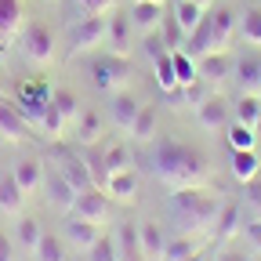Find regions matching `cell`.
Masks as SVG:
<instances>
[{
	"instance_id": "1",
	"label": "cell",
	"mask_w": 261,
	"mask_h": 261,
	"mask_svg": "<svg viewBox=\"0 0 261 261\" xmlns=\"http://www.w3.org/2000/svg\"><path fill=\"white\" fill-rule=\"evenodd\" d=\"M152 174L160 181H167L171 189L203 185L207 181V163L196 149H189L174 138H160V145L152 149Z\"/></svg>"
},
{
	"instance_id": "2",
	"label": "cell",
	"mask_w": 261,
	"mask_h": 261,
	"mask_svg": "<svg viewBox=\"0 0 261 261\" xmlns=\"http://www.w3.org/2000/svg\"><path fill=\"white\" fill-rule=\"evenodd\" d=\"M218 200L211 192H203L200 185H185V189H174L171 192V211H174V218L181 221V225H189V228H203V225H211L214 218H218Z\"/></svg>"
},
{
	"instance_id": "3",
	"label": "cell",
	"mask_w": 261,
	"mask_h": 261,
	"mask_svg": "<svg viewBox=\"0 0 261 261\" xmlns=\"http://www.w3.org/2000/svg\"><path fill=\"white\" fill-rule=\"evenodd\" d=\"M127 80H130V58L127 55L106 51V55L91 58V84L98 91H120Z\"/></svg>"
},
{
	"instance_id": "4",
	"label": "cell",
	"mask_w": 261,
	"mask_h": 261,
	"mask_svg": "<svg viewBox=\"0 0 261 261\" xmlns=\"http://www.w3.org/2000/svg\"><path fill=\"white\" fill-rule=\"evenodd\" d=\"M109 37V18H102V11H91L87 18H80L69 29V47L73 51H91V47H102Z\"/></svg>"
},
{
	"instance_id": "5",
	"label": "cell",
	"mask_w": 261,
	"mask_h": 261,
	"mask_svg": "<svg viewBox=\"0 0 261 261\" xmlns=\"http://www.w3.org/2000/svg\"><path fill=\"white\" fill-rule=\"evenodd\" d=\"M22 51H25V58L33 65H47L55 58V33H51V25L29 22L25 33H22Z\"/></svg>"
},
{
	"instance_id": "6",
	"label": "cell",
	"mask_w": 261,
	"mask_h": 261,
	"mask_svg": "<svg viewBox=\"0 0 261 261\" xmlns=\"http://www.w3.org/2000/svg\"><path fill=\"white\" fill-rule=\"evenodd\" d=\"M55 171L69 181L76 192H87V189H94V174H91V163L84 160V156H73V152H62L58 156V163H55Z\"/></svg>"
},
{
	"instance_id": "7",
	"label": "cell",
	"mask_w": 261,
	"mask_h": 261,
	"mask_svg": "<svg viewBox=\"0 0 261 261\" xmlns=\"http://www.w3.org/2000/svg\"><path fill=\"white\" fill-rule=\"evenodd\" d=\"M127 18H130V29L152 37V33L163 25V4H156V0H135L130 11H127Z\"/></svg>"
},
{
	"instance_id": "8",
	"label": "cell",
	"mask_w": 261,
	"mask_h": 261,
	"mask_svg": "<svg viewBox=\"0 0 261 261\" xmlns=\"http://www.w3.org/2000/svg\"><path fill=\"white\" fill-rule=\"evenodd\" d=\"M69 214H80V218H87V221H106V214H109V196L102 192V189H87V192H76V200H73V211Z\"/></svg>"
},
{
	"instance_id": "9",
	"label": "cell",
	"mask_w": 261,
	"mask_h": 261,
	"mask_svg": "<svg viewBox=\"0 0 261 261\" xmlns=\"http://www.w3.org/2000/svg\"><path fill=\"white\" fill-rule=\"evenodd\" d=\"M207 25H211V51H225L228 40H232V33H236V25H240V18H236L232 8H218L207 18Z\"/></svg>"
},
{
	"instance_id": "10",
	"label": "cell",
	"mask_w": 261,
	"mask_h": 261,
	"mask_svg": "<svg viewBox=\"0 0 261 261\" xmlns=\"http://www.w3.org/2000/svg\"><path fill=\"white\" fill-rule=\"evenodd\" d=\"M196 73H200V80H207V84H221V80L232 76V58L225 51H207V55H200V62H196Z\"/></svg>"
},
{
	"instance_id": "11",
	"label": "cell",
	"mask_w": 261,
	"mask_h": 261,
	"mask_svg": "<svg viewBox=\"0 0 261 261\" xmlns=\"http://www.w3.org/2000/svg\"><path fill=\"white\" fill-rule=\"evenodd\" d=\"M65 240H69L73 247H80V250H87V247H94L98 240H102V232H98L94 221H87L80 214H69L65 218Z\"/></svg>"
},
{
	"instance_id": "12",
	"label": "cell",
	"mask_w": 261,
	"mask_h": 261,
	"mask_svg": "<svg viewBox=\"0 0 261 261\" xmlns=\"http://www.w3.org/2000/svg\"><path fill=\"white\" fill-rule=\"evenodd\" d=\"M196 123H200L203 130H218L228 123V106L221 102L218 94H207L200 106H196Z\"/></svg>"
},
{
	"instance_id": "13",
	"label": "cell",
	"mask_w": 261,
	"mask_h": 261,
	"mask_svg": "<svg viewBox=\"0 0 261 261\" xmlns=\"http://www.w3.org/2000/svg\"><path fill=\"white\" fill-rule=\"evenodd\" d=\"M163 247H167V236L160 232L156 221H142L138 225V254L145 261H160L163 257Z\"/></svg>"
},
{
	"instance_id": "14",
	"label": "cell",
	"mask_w": 261,
	"mask_h": 261,
	"mask_svg": "<svg viewBox=\"0 0 261 261\" xmlns=\"http://www.w3.org/2000/svg\"><path fill=\"white\" fill-rule=\"evenodd\" d=\"M243 228V207L240 203H221L214 218V240H232Z\"/></svg>"
},
{
	"instance_id": "15",
	"label": "cell",
	"mask_w": 261,
	"mask_h": 261,
	"mask_svg": "<svg viewBox=\"0 0 261 261\" xmlns=\"http://www.w3.org/2000/svg\"><path fill=\"white\" fill-rule=\"evenodd\" d=\"M0 135H4L8 142H22L29 135V120L18 113V106L0 102Z\"/></svg>"
},
{
	"instance_id": "16",
	"label": "cell",
	"mask_w": 261,
	"mask_h": 261,
	"mask_svg": "<svg viewBox=\"0 0 261 261\" xmlns=\"http://www.w3.org/2000/svg\"><path fill=\"white\" fill-rule=\"evenodd\" d=\"M138 98H130V94H113V102H109V116H113V123L120 127V130H130V123H135V116H138Z\"/></svg>"
},
{
	"instance_id": "17",
	"label": "cell",
	"mask_w": 261,
	"mask_h": 261,
	"mask_svg": "<svg viewBox=\"0 0 261 261\" xmlns=\"http://www.w3.org/2000/svg\"><path fill=\"white\" fill-rule=\"evenodd\" d=\"M44 189H47V200L55 203V207H62V211H73V200H76V189L65 181L58 171L55 174H47L44 178Z\"/></svg>"
},
{
	"instance_id": "18",
	"label": "cell",
	"mask_w": 261,
	"mask_h": 261,
	"mask_svg": "<svg viewBox=\"0 0 261 261\" xmlns=\"http://www.w3.org/2000/svg\"><path fill=\"white\" fill-rule=\"evenodd\" d=\"M232 76L243 87V94H257L261 91V58H243L232 65Z\"/></svg>"
},
{
	"instance_id": "19",
	"label": "cell",
	"mask_w": 261,
	"mask_h": 261,
	"mask_svg": "<svg viewBox=\"0 0 261 261\" xmlns=\"http://www.w3.org/2000/svg\"><path fill=\"white\" fill-rule=\"evenodd\" d=\"M257 171H261V160H257V152L254 149H236L232 152V178L236 181H254L257 178Z\"/></svg>"
},
{
	"instance_id": "20",
	"label": "cell",
	"mask_w": 261,
	"mask_h": 261,
	"mask_svg": "<svg viewBox=\"0 0 261 261\" xmlns=\"http://www.w3.org/2000/svg\"><path fill=\"white\" fill-rule=\"evenodd\" d=\"M109 196H116V200H135V192H138V178H135V171H116V174H109L106 178V185H102Z\"/></svg>"
},
{
	"instance_id": "21",
	"label": "cell",
	"mask_w": 261,
	"mask_h": 261,
	"mask_svg": "<svg viewBox=\"0 0 261 261\" xmlns=\"http://www.w3.org/2000/svg\"><path fill=\"white\" fill-rule=\"evenodd\" d=\"M171 18L178 22V29H181L185 37H189V33H192L196 25L203 22V4H196V0H178V4H174V15H171Z\"/></svg>"
},
{
	"instance_id": "22",
	"label": "cell",
	"mask_w": 261,
	"mask_h": 261,
	"mask_svg": "<svg viewBox=\"0 0 261 261\" xmlns=\"http://www.w3.org/2000/svg\"><path fill=\"white\" fill-rule=\"evenodd\" d=\"M22 200H25V192L15 181V174H4V178H0V211H4V214H18Z\"/></svg>"
},
{
	"instance_id": "23",
	"label": "cell",
	"mask_w": 261,
	"mask_h": 261,
	"mask_svg": "<svg viewBox=\"0 0 261 261\" xmlns=\"http://www.w3.org/2000/svg\"><path fill=\"white\" fill-rule=\"evenodd\" d=\"M11 174H15V181L22 185V192H33L37 185H44V167H40V160H18Z\"/></svg>"
},
{
	"instance_id": "24",
	"label": "cell",
	"mask_w": 261,
	"mask_h": 261,
	"mask_svg": "<svg viewBox=\"0 0 261 261\" xmlns=\"http://www.w3.org/2000/svg\"><path fill=\"white\" fill-rule=\"evenodd\" d=\"M127 33H130V18H127V15H109V37H106V44H109L116 55H127V51H130Z\"/></svg>"
},
{
	"instance_id": "25",
	"label": "cell",
	"mask_w": 261,
	"mask_h": 261,
	"mask_svg": "<svg viewBox=\"0 0 261 261\" xmlns=\"http://www.w3.org/2000/svg\"><path fill=\"white\" fill-rule=\"evenodd\" d=\"M156 123H160L156 109L152 106H142L138 116H135V123H130V138H135V142H152L156 138Z\"/></svg>"
},
{
	"instance_id": "26",
	"label": "cell",
	"mask_w": 261,
	"mask_h": 261,
	"mask_svg": "<svg viewBox=\"0 0 261 261\" xmlns=\"http://www.w3.org/2000/svg\"><path fill=\"white\" fill-rule=\"evenodd\" d=\"M156 84H160V91H167V94H174L181 84H178V76H174V58L171 55H156Z\"/></svg>"
},
{
	"instance_id": "27",
	"label": "cell",
	"mask_w": 261,
	"mask_h": 261,
	"mask_svg": "<svg viewBox=\"0 0 261 261\" xmlns=\"http://www.w3.org/2000/svg\"><path fill=\"white\" fill-rule=\"evenodd\" d=\"M76 138L84 145H94L98 138H102V116L98 113H80L76 116Z\"/></svg>"
},
{
	"instance_id": "28",
	"label": "cell",
	"mask_w": 261,
	"mask_h": 261,
	"mask_svg": "<svg viewBox=\"0 0 261 261\" xmlns=\"http://www.w3.org/2000/svg\"><path fill=\"white\" fill-rule=\"evenodd\" d=\"M232 116H236V123L254 127V123H257V116H261V94H243L240 102L232 106Z\"/></svg>"
},
{
	"instance_id": "29",
	"label": "cell",
	"mask_w": 261,
	"mask_h": 261,
	"mask_svg": "<svg viewBox=\"0 0 261 261\" xmlns=\"http://www.w3.org/2000/svg\"><path fill=\"white\" fill-rule=\"evenodd\" d=\"M240 37L254 47H261V8H247L240 15Z\"/></svg>"
},
{
	"instance_id": "30",
	"label": "cell",
	"mask_w": 261,
	"mask_h": 261,
	"mask_svg": "<svg viewBox=\"0 0 261 261\" xmlns=\"http://www.w3.org/2000/svg\"><path fill=\"white\" fill-rule=\"evenodd\" d=\"M33 257H37V261H65V247H62V240H58V236L44 232V236H40V243L33 247Z\"/></svg>"
},
{
	"instance_id": "31",
	"label": "cell",
	"mask_w": 261,
	"mask_h": 261,
	"mask_svg": "<svg viewBox=\"0 0 261 261\" xmlns=\"http://www.w3.org/2000/svg\"><path fill=\"white\" fill-rule=\"evenodd\" d=\"M22 25V0H0V29L15 37Z\"/></svg>"
},
{
	"instance_id": "32",
	"label": "cell",
	"mask_w": 261,
	"mask_h": 261,
	"mask_svg": "<svg viewBox=\"0 0 261 261\" xmlns=\"http://www.w3.org/2000/svg\"><path fill=\"white\" fill-rule=\"evenodd\" d=\"M171 58H174V76H178L181 87H189V84L200 80V73H196V62H192L189 51H171Z\"/></svg>"
},
{
	"instance_id": "33",
	"label": "cell",
	"mask_w": 261,
	"mask_h": 261,
	"mask_svg": "<svg viewBox=\"0 0 261 261\" xmlns=\"http://www.w3.org/2000/svg\"><path fill=\"white\" fill-rule=\"evenodd\" d=\"M40 236H44V228H40V221L37 218H22L18 221V228H15V240H18V247H25V250H33L40 243Z\"/></svg>"
},
{
	"instance_id": "34",
	"label": "cell",
	"mask_w": 261,
	"mask_h": 261,
	"mask_svg": "<svg viewBox=\"0 0 261 261\" xmlns=\"http://www.w3.org/2000/svg\"><path fill=\"white\" fill-rule=\"evenodd\" d=\"M196 250V240H189V236H178V240H167V247H163V257L160 261H185V257H192Z\"/></svg>"
},
{
	"instance_id": "35",
	"label": "cell",
	"mask_w": 261,
	"mask_h": 261,
	"mask_svg": "<svg viewBox=\"0 0 261 261\" xmlns=\"http://www.w3.org/2000/svg\"><path fill=\"white\" fill-rule=\"evenodd\" d=\"M228 145H232V152L236 149H254L257 145V130L247 127V123H232L228 127Z\"/></svg>"
},
{
	"instance_id": "36",
	"label": "cell",
	"mask_w": 261,
	"mask_h": 261,
	"mask_svg": "<svg viewBox=\"0 0 261 261\" xmlns=\"http://www.w3.org/2000/svg\"><path fill=\"white\" fill-rule=\"evenodd\" d=\"M113 243H116V250L127 254V257H130V254H138V228L123 221V225L116 228V240H113Z\"/></svg>"
},
{
	"instance_id": "37",
	"label": "cell",
	"mask_w": 261,
	"mask_h": 261,
	"mask_svg": "<svg viewBox=\"0 0 261 261\" xmlns=\"http://www.w3.org/2000/svg\"><path fill=\"white\" fill-rule=\"evenodd\" d=\"M40 127L47 130V138H58L62 130H65V116L55 109V102H47V106H44V113H40Z\"/></svg>"
},
{
	"instance_id": "38",
	"label": "cell",
	"mask_w": 261,
	"mask_h": 261,
	"mask_svg": "<svg viewBox=\"0 0 261 261\" xmlns=\"http://www.w3.org/2000/svg\"><path fill=\"white\" fill-rule=\"evenodd\" d=\"M51 102H55V109L65 116V123H73V120L80 116V102H76L69 91H55V94H51Z\"/></svg>"
},
{
	"instance_id": "39",
	"label": "cell",
	"mask_w": 261,
	"mask_h": 261,
	"mask_svg": "<svg viewBox=\"0 0 261 261\" xmlns=\"http://www.w3.org/2000/svg\"><path fill=\"white\" fill-rule=\"evenodd\" d=\"M87 261H120V250L113 240H98L94 247H87Z\"/></svg>"
},
{
	"instance_id": "40",
	"label": "cell",
	"mask_w": 261,
	"mask_h": 261,
	"mask_svg": "<svg viewBox=\"0 0 261 261\" xmlns=\"http://www.w3.org/2000/svg\"><path fill=\"white\" fill-rule=\"evenodd\" d=\"M247 211L254 218H261V185H254V181H247Z\"/></svg>"
},
{
	"instance_id": "41",
	"label": "cell",
	"mask_w": 261,
	"mask_h": 261,
	"mask_svg": "<svg viewBox=\"0 0 261 261\" xmlns=\"http://www.w3.org/2000/svg\"><path fill=\"white\" fill-rule=\"evenodd\" d=\"M76 4H80L87 15H91V11H102V15H106V11L113 8V0H76Z\"/></svg>"
},
{
	"instance_id": "42",
	"label": "cell",
	"mask_w": 261,
	"mask_h": 261,
	"mask_svg": "<svg viewBox=\"0 0 261 261\" xmlns=\"http://www.w3.org/2000/svg\"><path fill=\"white\" fill-rule=\"evenodd\" d=\"M247 236H250V243L261 250V218H254V221L247 225Z\"/></svg>"
},
{
	"instance_id": "43",
	"label": "cell",
	"mask_w": 261,
	"mask_h": 261,
	"mask_svg": "<svg viewBox=\"0 0 261 261\" xmlns=\"http://www.w3.org/2000/svg\"><path fill=\"white\" fill-rule=\"evenodd\" d=\"M254 254H247V250H221L218 254V261H250Z\"/></svg>"
},
{
	"instance_id": "44",
	"label": "cell",
	"mask_w": 261,
	"mask_h": 261,
	"mask_svg": "<svg viewBox=\"0 0 261 261\" xmlns=\"http://www.w3.org/2000/svg\"><path fill=\"white\" fill-rule=\"evenodd\" d=\"M0 261H15V243L8 236H0Z\"/></svg>"
},
{
	"instance_id": "45",
	"label": "cell",
	"mask_w": 261,
	"mask_h": 261,
	"mask_svg": "<svg viewBox=\"0 0 261 261\" xmlns=\"http://www.w3.org/2000/svg\"><path fill=\"white\" fill-rule=\"evenodd\" d=\"M8 44H11V37H8V33H4V29H0V51H4Z\"/></svg>"
},
{
	"instance_id": "46",
	"label": "cell",
	"mask_w": 261,
	"mask_h": 261,
	"mask_svg": "<svg viewBox=\"0 0 261 261\" xmlns=\"http://www.w3.org/2000/svg\"><path fill=\"white\" fill-rule=\"evenodd\" d=\"M185 261H207V254H203V250H196V254H192V257H185Z\"/></svg>"
},
{
	"instance_id": "47",
	"label": "cell",
	"mask_w": 261,
	"mask_h": 261,
	"mask_svg": "<svg viewBox=\"0 0 261 261\" xmlns=\"http://www.w3.org/2000/svg\"><path fill=\"white\" fill-rule=\"evenodd\" d=\"M254 130H257V138H261V116H257V123H254Z\"/></svg>"
},
{
	"instance_id": "48",
	"label": "cell",
	"mask_w": 261,
	"mask_h": 261,
	"mask_svg": "<svg viewBox=\"0 0 261 261\" xmlns=\"http://www.w3.org/2000/svg\"><path fill=\"white\" fill-rule=\"evenodd\" d=\"M196 4H203V8H207V4H211V0H196Z\"/></svg>"
},
{
	"instance_id": "49",
	"label": "cell",
	"mask_w": 261,
	"mask_h": 261,
	"mask_svg": "<svg viewBox=\"0 0 261 261\" xmlns=\"http://www.w3.org/2000/svg\"><path fill=\"white\" fill-rule=\"evenodd\" d=\"M250 261H261V254H257V257H250Z\"/></svg>"
},
{
	"instance_id": "50",
	"label": "cell",
	"mask_w": 261,
	"mask_h": 261,
	"mask_svg": "<svg viewBox=\"0 0 261 261\" xmlns=\"http://www.w3.org/2000/svg\"><path fill=\"white\" fill-rule=\"evenodd\" d=\"M156 4H163V0H156Z\"/></svg>"
},
{
	"instance_id": "51",
	"label": "cell",
	"mask_w": 261,
	"mask_h": 261,
	"mask_svg": "<svg viewBox=\"0 0 261 261\" xmlns=\"http://www.w3.org/2000/svg\"><path fill=\"white\" fill-rule=\"evenodd\" d=\"M0 87H4V80H0Z\"/></svg>"
},
{
	"instance_id": "52",
	"label": "cell",
	"mask_w": 261,
	"mask_h": 261,
	"mask_svg": "<svg viewBox=\"0 0 261 261\" xmlns=\"http://www.w3.org/2000/svg\"><path fill=\"white\" fill-rule=\"evenodd\" d=\"M130 4H135V0H130Z\"/></svg>"
},
{
	"instance_id": "53",
	"label": "cell",
	"mask_w": 261,
	"mask_h": 261,
	"mask_svg": "<svg viewBox=\"0 0 261 261\" xmlns=\"http://www.w3.org/2000/svg\"><path fill=\"white\" fill-rule=\"evenodd\" d=\"M51 4H55V0H51Z\"/></svg>"
}]
</instances>
